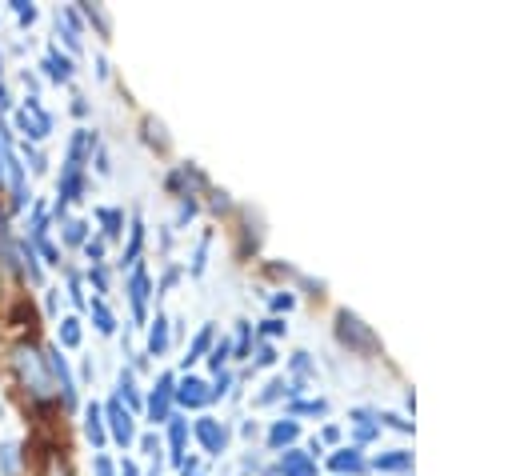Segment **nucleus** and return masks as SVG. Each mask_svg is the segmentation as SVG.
<instances>
[{
  "label": "nucleus",
  "instance_id": "nucleus-33",
  "mask_svg": "<svg viewBox=\"0 0 512 476\" xmlns=\"http://www.w3.org/2000/svg\"><path fill=\"white\" fill-rule=\"evenodd\" d=\"M376 420H380V428L388 424V428H396V432H412V420H404V416H396V412H376Z\"/></svg>",
  "mask_w": 512,
  "mask_h": 476
},
{
  "label": "nucleus",
  "instance_id": "nucleus-22",
  "mask_svg": "<svg viewBox=\"0 0 512 476\" xmlns=\"http://www.w3.org/2000/svg\"><path fill=\"white\" fill-rule=\"evenodd\" d=\"M372 464H376L380 472H408V468H412V452H404V448H388V452H380Z\"/></svg>",
  "mask_w": 512,
  "mask_h": 476
},
{
  "label": "nucleus",
  "instance_id": "nucleus-9",
  "mask_svg": "<svg viewBox=\"0 0 512 476\" xmlns=\"http://www.w3.org/2000/svg\"><path fill=\"white\" fill-rule=\"evenodd\" d=\"M92 148H96V136L88 128H76L72 144H68V156H64V168H80L84 172V164L92 160Z\"/></svg>",
  "mask_w": 512,
  "mask_h": 476
},
{
  "label": "nucleus",
  "instance_id": "nucleus-15",
  "mask_svg": "<svg viewBox=\"0 0 512 476\" xmlns=\"http://www.w3.org/2000/svg\"><path fill=\"white\" fill-rule=\"evenodd\" d=\"M280 476H316V456H308L300 448H284L280 452Z\"/></svg>",
  "mask_w": 512,
  "mask_h": 476
},
{
  "label": "nucleus",
  "instance_id": "nucleus-17",
  "mask_svg": "<svg viewBox=\"0 0 512 476\" xmlns=\"http://www.w3.org/2000/svg\"><path fill=\"white\" fill-rule=\"evenodd\" d=\"M296 436H300V424H296L292 416H284V420H276V424L268 428V448H272V452H284V448L296 444Z\"/></svg>",
  "mask_w": 512,
  "mask_h": 476
},
{
  "label": "nucleus",
  "instance_id": "nucleus-21",
  "mask_svg": "<svg viewBox=\"0 0 512 476\" xmlns=\"http://www.w3.org/2000/svg\"><path fill=\"white\" fill-rule=\"evenodd\" d=\"M168 316H156L152 324H148V356H164L168 352Z\"/></svg>",
  "mask_w": 512,
  "mask_h": 476
},
{
  "label": "nucleus",
  "instance_id": "nucleus-39",
  "mask_svg": "<svg viewBox=\"0 0 512 476\" xmlns=\"http://www.w3.org/2000/svg\"><path fill=\"white\" fill-rule=\"evenodd\" d=\"M68 296H72V304H80V308L88 304L84 292H80V276H76V272H68Z\"/></svg>",
  "mask_w": 512,
  "mask_h": 476
},
{
  "label": "nucleus",
  "instance_id": "nucleus-32",
  "mask_svg": "<svg viewBox=\"0 0 512 476\" xmlns=\"http://www.w3.org/2000/svg\"><path fill=\"white\" fill-rule=\"evenodd\" d=\"M88 280H92V288H96L100 300H104V292H108V272H104V264H88Z\"/></svg>",
  "mask_w": 512,
  "mask_h": 476
},
{
  "label": "nucleus",
  "instance_id": "nucleus-28",
  "mask_svg": "<svg viewBox=\"0 0 512 476\" xmlns=\"http://www.w3.org/2000/svg\"><path fill=\"white\" fill-rule=\"evenodd\" d=\"M64 240L68 244H88V220H80V216H72V220H64Z\"/></svg>",
  "mask_w": 512,
  "mask_h": 476
},
{
  "label": "nucleus",
  "instance_id": "nucleus-6",
  "mask_svg": "<svg viewBox=\"0 0 512 476\" xmlns=\"http://www.w3.org/2000/svg\"><path fill=\"white\" fill-rule=\"evenodd\" d=\"M192 436L200 440V448H204L208 456H224V452H228V428H224L216 416H200V420L192 424Z\"/></svg>",
  "mask_w": 512,
  "mask_h": 476
},
{
  "label": "nucleus",
  "instance_id": "nucleus-19",
  "mask_svg": "<svg viewBox=\"0 0 512 476\" xmlns=\"http://www.w3.org/2000/svg\"><path fill=\"white\" fill-rule=\"evenodd\" d=\"M84 436L92 440V448H104L108 444V428H104V412H100V404L92 400L88 408H84Z\"/></svg>",
  "mask_w": 512,
  "mask_h": 476
},
{
  "label": "nucleus",
  "instance_id": "nucleus-44",
  "mask_svg": "<svg viewBox=\"0 0 512 476\" xmlns=\"http://www.w3.org/2000/svg\"><path fill=\"white\" fill-rule=\"evenodd\" d=\"M260 332H264V336H280V332H284V320H276V316H272V320H264V324H260Z\"/></svg>",
  "mask_w": 512,
  "mask_h": 476
},
{
  "label": "nucleus",
  "instance_id": "nucleus-8",
  "mask_svg": "<svg viewBox=\"0 0 512 476\" xmlns=\"http://www.w3.org/2000/svg\"><path fill=\"white\" fill-rule=\"evenodd\" d=\"M80 192H84V172L80 168H64L60 180H56V216H64V208L72 200H80Z\"/></svg>",
  "mask_w": 512,
  "mask_h": 476
},
{
  "label": "nucleus",
  "instance_id": "nucleus-23",
  "mask_svg": "<svg viewBox=\"0 0 512 476\" xmlns=\"http://www.w3.org/2000/svg\"><path fill=\"white\" fill-rule=\"evenodd\" d=\"M88 316H92V324H96V332H104V336H112V328H116V316H112V308L96 296V300H88Z\"/></svg>",
  "mask_w": 512,
  "mask_h": 476
},
{
  "label": "nucleus",
  "instance_id": "nucleus-35",
  "mask_svg": "<svg viewBox=\"0 0 512 476\" xmlns=\"http://www.w3.org/2000/svg\"><path fill=\"white\" fill-rule=\"evenodd\" d=\"M12 12H16V20H20V24H32V20H36V8H32L28 0H16V4H12Z\"/></svg>",
  "mask_w": 512,
  "mask_h": 476
},
{
  "label": "nucleus",
  "instance_id": "nucleus-49",
  "mask_svg": "<svg viewBox=\"0 0 512 476\" xmlns=\"http://www.w3.org/2000/svg\"><path fill=\"white\" fill-rule=\"evenodd\" d=\"M180 476H200V472H180Z\"/></svg>",
  "mask_w": 512,
  "mask_h": 476
},
{
  "label": "nucleus",
  "instance_id": "nucleus-11",
  "mask_svg": "<svg viewBox=\"0 0 512 476\" xmlns=\"http://www.w3.org/2000/svg\"><path fill=\"white\" fill-rule=\"evenodd\" d=\"M40 68H44V76H48V80H56V84H68V80H72V56H64L56 44H48V52H44Z\"/></svg>",
  "mask_w": 512,
  "mask_h": 476
},
{
  "label": "nucleus",
  "instance_id": "nucleus-7",
  "mask_svg": "<svg viewBox=\"0 0 512 476\" xmlns=\"http://www.w3.org/2000/svg\"><path fill=\"white\" fill-rule=\"evenodd\" d=\"M148 296H152V280H148V272L136 264V268H132V276H128V304H132L136 324H144V320H148Z\"/></svg>",
  "mask_w": 512,
  "mask_h": 476
},
{
  "label": "nucleus",
  "instance_id": "nucleus-30",
  "mask_svg": "<svg viewBox=\"0 0 512 476\" xmlns=\"http://www.w3.org/2000/svg\"><path fill=\"white\" fill-rule=\"evenodd\" d=\"M300 412H312V416H324V412H328V400H320V396H316V400H292V408H288V416L296 420Z\"/></svg>",
  "mask_w": 512,
  "mask_h": 476
},
{
  "label": "nucleus",
  "instance_id": "nucleus-47",
  "mask_svg": "<svg viewBox=\"0 0 512 476\" xmlns=\"http://www.w3.org/2000/svg\"><path fill=\"white\" fill-rule=\"evenodd\" d=\"M324 440H328V444H336V440H340V428H336V424H328V428H324Z\"/></svg>",
  "mask_w": 512,
  "mask_h": 476
},
{
  "label": "nucleus",
  "instance_id": "nucleus-45",
  "mask_svg": "<svg viewBox=\"0 0 512 476\" xmlns=\"http://www.w3.org/2000/svg\"><path fill=\"white\" fill-rule=\"evenodd\" d=\"M4 160H8V136H0V188H4V168H8Z\"/></svg>",
  "mask_w": 512,
  "mask_h": 476
},
{
  "label": "nucleus",
  "instance_id": "nucleus-18",
  "mask_svg": "<svg viewBox=\"0 0 512 476\" xmlns=\"http://www.w3.org/2000/svg\"><path fill=\"white\" fill-rule=\"evenodd\" d=\"M184 448H188V420L184 416H168V452H172L176 468L184 464Z\"/></svg>",
  "mask_w": 512,
  "mask_h": 476
},
{
  "label": "nucleus",
  "instance_id": "nucleus-10",
  "mask_svg": "<svg viewBox=\"0 0 512 476\" xmlns=\"http://www.w3.org/2000/svg\"><path fill=\"white\" fill-rule=\"evenodd\" d=\"M208 400H212V392H208V384H204L200 376L176 380V404H184V408H204Z\"/></svg>",
  "mask_w": 512,
  "mask_h": 476
},
{
  "label": "nucleus",
  "instance_id": "nucleus-29",
  "mask_svg": "<svg viewBox=\"0 0 512 476\" xmlns=\"http://www.w3.org/2000/svg\"><path fill=\"white\" fill-rule=\"evenodd\" d=\"M60 344H64V348H76V344H80V320H76V316H64V320H60Z\"/></svg>",
  "mask_w": 512,
  "mask_h": 476
},
{
  "label": "nucleus",
  "instance_id": "nucleus-34",
  "mask_svg": "<svg viewBox=\"0 0 512 476\" xmlns=\"http://www.w3.org/2000/svg\"><path fill=\"white\" fill-rule=\"evenodd\" d=\"M104 248H108V244H104V236H92V240L84 244V256H88L92 264H104Z\"/></svg>",
  "mask_w": 512,
  "mask_h": 476
},
{
  "label": "nucleus",
  "instance_id": "nucleus-27",
  "mask_svg": "<svg viewBox=\"0 0 512 476\" xmlns=\"http://www.w3.org/2000/svg\"><path fill=\"white\" fill-rule=\"evenodd\" d=\"M280 396H292V384H288L284 376L268 380V384H264V392L256 396V404H272V400H280Z\"/></svg>",
  "mask_w": 512,
  "mask_h": 476
},
{
  "label": "nucleus",
  "instance_id": "nucleus-46",
  "mask_svg": "<svg viewBox=\"0 0 512 476\" xmlns=\"http://www.w3.org/2000/svg\"><path fill=\"white\" fill-rule=\"evenodd\" d=\"M116 476H140V468H136V464H132V460H124V464H120V472H116Z\"/></svg>",
  "mask_w": 512,
  "mask_h": 476
},
{
  "label": "nucleus",
  "instance_id": "nucleus-25",
  "mask_svg": "<svg viewBox=\"0 0 512 476\" xmlns=\"http://www.w3.org/2000/svg\"><path fill=\"white\" fill-rule=\"evenodd\" d=\"M96 220H100V228H104V240H116L120 228H124V212H120V208H96Z\"/></svg>",
  "mask_w": 512,
  "mask_h": 476
},
{
  "label": "nucleus",
  "instance_id": "nucleus-48",
  "mask_svg": "<svg viewBox=\"0 0 512 476\" xmlns=\"http://www.w3.org/2000/svg\"><path fill=\"white\" fill-rule=\"evenodd\" d=\"M48 476H68V468H60V464H52V472Z\"/></svg>",
  "mask_w": 512,
  "mask_h": 476
},
{
  "label": "nucleus",
  "instance_id": "nucleus-3",
  "mask_svg": "<svg viewBox=\"0 0 512 476\" xmlns=\"http://www.w3.org/2000/svg\"><path fill=\"white\" fill-rule=\"evenodd\" d=\"M16 128L24 132V144H28V140H44V136L52 132V116L40 108V96H32V92H28L24 108L16 112Z\"/></svg>",
  "mask_w": 512,
  "mask_h": 476
},
{
  "label": "nucleus",
  "instance_id": "nucleus-16",
  "mask_svg": "<svg viewBox=\"0 0 512 476\" xmlns=\"http://www.w3.org/2000/svg\"><path fill=\"white\" fill-rule=\"evenodd\" d=\"M212 344H216V328H212V324H200V332L188 340V348H184V356H180L184 368H192L196 360H204V356L212 352Z\"/></svg>",
  "mask_w": 512,
  "mask_h": 476
},
{
  "label": "nucleus",
  "instance_id": "nucleus-26",
  "mask_svg": "<svg viewBox=\"0 0 512 476\" xmlns=\"http://www.w3.org/2000/svg\"><path fill=\"white\" fill-rule=\"evenodd\" d=\"M228 360H232V340L220 336V344H212V352H208V368H212V372H224Z\"/></svg>",
  "mask_w": 512,
  "mask_h": 476
},
{
  "label": "nucleus",
  "instance_id": "nucleus-1",
  "mask_svg": "<svg viewBox=\"0 0 512 476\" xmlns=\"http://www.w3.org/2000/svg\"><path fill=\"white\" fill-rule=\"evenodd\" d=\"M12 372L20 380V388L32 396V400H52L60 396L56 388V372H52V360H48V348H36V344H16L12 348Z\"/></svg>",
  "mask_w": 512,
  "mask_h": 476
},
{
  "label": "nucleus",
  "instance_id": "nucleus-14",
  "mask_svg": "<svg viewBox=\"0 0 512 476\" xmlns=\"http://www.w3.org/2000/svg\"><path fill=\"white\" fill-rule=\"evenodd\" d=\"M328 468L340 472V476H344V472H348V476H360V472L368 468V460H364V452L352 444V448H336V452L328 456Z\"/></svg>",
  "mask_w": 512,
  "mask_h": 476
},
{
  "label": "nucleus",
  "instance_id": "nucleus-5",
  "mask_svg": "<svg viewBox=\"0 0 512 476\" xmlns=\"http://www.w3.org/2000/svg\"><path fill=\"white\" fill-rule=\"evenodd\" d=\"M336 336H340V344H348V348H356V352L376 348V332H372L360 316H352V312H340V316H336Z\"/></svg>",
  "mask_w": 512,
  "mask_h": 476
},
{
  "label": "nucleus",
  "instance_id": "nucleus-38",
  "mask_svg": "<svg viewBox=\"0 0 512 476\" xmlns=\"http://www.w3.org/2000/svg\"><path fill=\"white\" fill-rule=\"evenodd\" d=\"M84 16H88V20H92V24L100 28V32H108V16H104V12L96 8V4H84Z\"/></svg>",
  "mask_w": 512,
  "mask_h": 476
},
{
  "label": "nucleus",
  "instance_id": "nucleus-13",
  "mask_svg": "<svg viewBox=\"0 0 512 476\" xmlns=\"http://www.w3.org/2000/svg\"><path fill=\"white\" fill-rule=\"evenodd\" d=\"M116 400H120L128 412H140V408H144V396H140V388H136V368H120V376H116Z\"/></svg>",
  "mask_w": 512,
  "mask_h": 476
},
{
  "label": "nucleus",
  "instance_id": "nucleus-41",
  "mask_svg": "<svg viewBox=\"0 0 512 476\" xmlns=\"http://www.w3.org/2000/svg\"><path fill=\"white\" fill-rule=\"evenodd\" d=\"M92 472H96V476H116V468H112L108 456H96V460H92Z\"/></svg>",
  "mask_w": 512,
  "mask_h": 476
},
{
  "label": "nucleus",
  "instance_id": "nucleus-31",
  "mask_svg": "<svg viewBox=\"0 0 512 476\" xmlns=\"http://www.w3.org/2000/svg\"><path fill=\"white\" fill-rule=\"evenodd\" d=\"M16 452H20L16 444H0V472L4 476H16L20 472V456Z\"/></svg>",
  "mask_w": 512,
  "mask_h": 476
},
{
  "label": "nucleus",
  "instance_id": "nucleus-20",
  "mask_svg": "<svg viewBox=\"0 0 512 476\" xmlns=\"http://www.w3.org/2000/svg\"><path fill=\"white\" fill-rule=\"evenodd\" d=\"M352 428H356V444H368L372 436H380V420L372 408H352Z\"/></svg>",
  "mask_w": 512,
  "mask_h": 476
},
{
  "label": "nucleus",
  "instance_id": "nucleus-40",
  "mask_svg": "<svg viewBox=\"0 0 512 476\" xmlns=\"http://www.w3.org/2000/svg\"><path fill=\"white\" fill-rule=\"evenodd\" d=\"M292 304H296V296H292V292H276V296H272V308H276V312H288Z\"/></svg>",
  "mask_w": 512,
  "mask_h": 476
},
{
  "label": "nucleus",
  "instance_id": "nucleus-43",
  "mask_svg": "<svg viewBox=\"0 0 512 476\" xmlns=\"http://www.w3.org/2000/svg\"><path fill=\"white\" fill-rule=\"evenodd\" d=\"M272 360H276V352H272V344H260V348H256V364H260V368H268Z\"/></svg>",
  "mask_w": 512,
  "mask_h": 476
},
{
  "label": "nucleus",
  "instance_id": "nucleus-24",
  "mask_svg": "<svg viewBox=\"0 0 512 476\" xmlns=\"http://www.w3.org/2000/svg\"><path fill=\"white\" fill-rule=\"evenodd\" d=\"M140 244H144V220L136 216V220H132V228H128V248H124V256H120L128 268H136V264H140V260H136V256H140Z\"/></svg>",
  "mask_w": 512,
  "mask_h": 476
},
{
  "label": "nucleus",
  "instance_id": "nucleus-50",
  "mask_svg": "<svg viewBox=\"0 0 512 476\" xmlns=\"http://www.w3.org/2000/svg\"><path fill=\"white\" fill-rule=\"evenodd\" d=\"M0 420H4V404H0Z\"/></svg>",
  "mask_w": 512,
  "mask_h": 476
},
{
  "label": "nucleus",
  "instance_id": "nucleus-4",
  "mask_svg": "<svg viewBox=\"0 0 512 476\" xmlns=\"http://www.w3.org/2000/svg\"><path fill=\"white\" fill-rule=\"evenodd\" d=\"M100 412H104V428H108V440H116L120 448H128L132 440H136V424H132V412L112 396L108 404H100Z\"/></svg>",
  "mask_w": 512,
  "mask_h": 476
},
{
  "label": "nucleus",
  "instance_id": "nucleus-42",
  "mask_svg": "<svg viewBox=\"0 0 512 476\" xmlns=\"http://www.w3.org/2000/svg\"><path fill=\"white\" fill-rule=\"evenodd\" d=\"M24 156H28V164H32V172H44V164H48V160H44V156H40L36 148H28V144H24Z\"/></svg>",
  "mask_w": 512,
  "mask_h": 476
},
{
  "label": "nucleus",
  "instance_id": "nucleus-37",
  "mask_svg": "<svg viewBox=\"0 0 512 476\" xmlns=\"http://www.w3.org/2000/svg\"><path fill=\"white\" fill-rule=\"evenodd\" d=\"M140 452H148L152 460H160V456H156V452H160V436H156V432H144V436H140Z\"/></svg>",
  "mask_w": 512,
  "mask_h": 476
},
{
  "label": "nucleus",
  "instance_id": "nucleus-2",
  "mask_svg": "<svg viewBox=\"0 0 512 476\" xmlns=\"http://www.w3.org/2000/svg\"><path fill=\"white\" fill-rule=\"evenodd\" d=\"M172 400H176V376H172V372H160L156 384H152V392L144 396V412H148V420H152V424H168V416H172Z\"/></svg>",
  "mask_w": 512,
  "mask_h": 476
},
{
  "label": "nucleus",
  "instance_id": "nucleus-12",
  "mask_svg": "<svg viewBox=\"0 0 512 476\" xmlns=\"http://www.w3.org/2000/svg\"><path fill=\"white\" fill-rule=\"evenodd\" d=\"M48 360H52V372H56V388H60L64 404H68V408H76V380H72V372H68V360L60 356V348H48Z\"/></svg>",
  "mask_w": 512,
  "mask_h": 476
},
{
  "label": "nucleus",
  "instance_id": "nucleus-36",
  "mask_svg": "<svg viewBox=\"0 0 512 476\" xmlns=\"http://www.w3.org/2000/svg\"><path fill=\"white\" fill-rule=\"evenodd\" d=\"M204 256H208V236L196 244V252H192V276H200L204 272Z\"/></svg>",
  "mask_w": 512,
  "mask_h": 476
}]
</instances>
